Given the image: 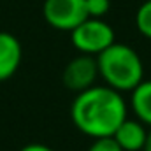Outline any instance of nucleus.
<instances>
[{
    "instance_id": "f257e3e1",
    "label": "nucleus",
    "mask_w": 151,
    "mask_h": 151,
    "mask_svg": "<svg viewBox=\"0 0 151 151\" xmlns=\"http://www.w3.org/2000/svg\"><path fill=\"white\" fill-rule=\"evenodd\" d=\"M128 118V106L119 91L106 84H93L79 91L70 104L74 127L91 139L113 137L114 130Z\"/></svg>"
},
{
    "instance_id": "f03ea898",
    "label": "nucleus",
    "mask_w": 151,
    "mask_h": 151,
    "mask_svg": "<svg viewBox=\"0 0 151 151\" xmlns=\"http://www.w3.org/2000/svg\"><path fill=\"white\" fill-rule=\"evenodd\" d=\"M99 77L116 91H132L144 79V63L139 53L128 44L113 42L95 56Z\"/></svg>"
},
{
    "instance_id": "7ed1b4c3",
    "label": "nucleus",
    "mask_w": 151,
    "mask_h": 151,
    "mask_svg": "<svg viewBox=\"0 0 151 151\" xmlns=\"http://www.w3.org/2000/svg\"><path fill=\"white\" fill-rule=\"evenodd\" d=\"M72 46L81 55L97 56L116 42L114 28L100 18H86L70 32Z\"/></svg>"
},
{
    "instance_id": "20e7f679",
    "label": "nucleus",
    "mask_w": 151,
    "mask_h": 151,
    "mask_svg": "<svg viewBox=\"0 0 151 151\" xmlns=\"http://www.w3.org/2000/svg\"><path fill=\"white\" fill-rule=\"evenodd\" d=\"M42 14L49 27L62 32H72L88 18L84 0H44Z\"/></svg>"
},
{
    "instance_id": "39448f33",
    "label": "nucleus",
    "mask_w": 151,
    "mask_h": 151,
    "mask_svg": "<svg viewBox=\"0 0 151 151\" xmlns=\"http://www.w3.org/2000/svg\"><path fill=\"white\" fill-rule=\"evenodd\" d=\"M97 79H99L97 60H95V56H90V55H79V56L72 58L65 65L63 74H62L63 86L76 93L97 84Z\"/></svg>"
},
{
    "instance_id": "423d86ee",
    "label": "nucleus",
    "mask_w": 151,
    "mask_h": 151,
    "mask_svg": "<svg viewBox=\"0 0 151 151\" xmlns=\"http://www.w3.org/2000/svg\"><path fill=\"white\" fill-rule=\"evenodd\" d=\"M21 58V42L9 32H0V81H7L18 72Z\"/></svg>"
},
{
    "instance_id": "0eeeda50",
    "label": "nucleus",
    "mask_w": 151,
    "mask_h": 151,
    "mask_svg": "<svg viewBox=\"0 0 151 151\" xmlns=\"http://www.w3.org/2000/svg\"><path fill=\"white\" fill-rule=\"evenodd\" d=\"M146 125H142L139 119L127 118L113 134V139L123 151H142L146 141Z\"/></svg>"
},
{
    "instance_id": "6e6552de",
    "label": "nucleus",
    "mask_w": 151,
    "mask_h": 151,
    "mask_svg": "<svg viewBox=\"0 0 151 151\" xmlns=\"http://www.w3.org/2000/svg\"><path fill=\"white\" fill-rule=\"evenodd\" d=\"M130 111L142 125L151 127V79H142L130 91Z\"/></svg>"
},
{
    "instance_id": "1a4fd4ad",
    "label": "nucleus",
    "mask_w": 151,
    "mask_h": 151,
    "mask_svg": "<svg viewBox=\"0 0 151 151\" xmlns=\"http://www.w3.org/2000/svg\"><path fill=\"white\" fill-rule=\"evenodd\" d=\"M135 27L142 37L151 40V0H146L139 5L135 12Z\"/></svg>"
},
{
    "instance_id": "9d476101",
    "label": "nucleus",
    "mask_w": 151,
    "mask_h": 151,
    "mask_svg": "<svg viewBox=\"0 0 151 151\" xmlns=\"http://www.w3.org/2000/svg\"><path fill=\"white\" fill-rule=\"evenodd\" d=\"M84 5H86L88 18H100V19H104V16L111 9V0H84Z\"/></svg>"
},
{
    "instance_id": "9b49d317",
    "label": "nucleus",
    "mask_w": 151,
    "mask_h": 151,
    "mask_svg": "<svg viewBox=\"0 0 151 151\" xmlns=\"http://www.w3.org/2000/svg\"><path fill=\"white\" fill-rule=\"evenodd\" d=\"M86 151H123V150L118 146V142L113 137H100V139H93Z\"/></svg>"
},
{
    "instance_id": "f8f14e48",
    "label": "nucleus",
    "mask_w": 151,
    "mask_h": 151,
    "mask_svg": "<svg viewBox=\"0 0 151 151\" xmlns=\"http://www.w3.org/2000/svg\"><path fill=\"white\" fill-rule=\"evenodd\" d=\"M19 151H55L53 148L46 146V144H39V142H34V144H27L23 146Z\"/></svg>"
},
{
    "instance_id": "ddd939ff",
    "label": "nucleus",
    "mask_w": 151,
    "mask_h": 151,
    "mask_svg": "<svg viewBox=\"0 0 151 151\" xmlns=\"http://www.w3.org/2000/svg\"><path fill=\"white\" fill-rule=\"evenodd\" d=\"M142 151H151V127L146 134V141H144V146H142Z\"/></svg>"
}]
</instances>
